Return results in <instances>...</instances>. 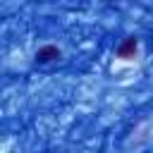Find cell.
<instances>
[{
  "instance_id": "7a4b0ae2",
  "label": "cell",
  "mask_w": 153,
  "mask_h": 153,
  "mask_svg": "<svg viewBox=\"0 0 153 153\" xmlns=\"http://www.w3.org/2000/svg\"><path fill=\"white\" fill-rule=\"evenodd\" d=\"M139 38L136 36H124L120 43H117V48H115V57L117 60H122V62H129V60H134L136 55H139Z\"/></svg>"
},
{
  "instance_id": "6da1fadb",
  "label": "cell",
  "mask_w": 153,
  "mask_h": 153,
  "mask_svg": "<svg viewBox=\"0 0 153 153\" xmlns=\"http://www.w3.org/2000/svg\"><path fill=\"white\" fill-rule=\"evenodd\" d=\"M60 60H62V48L55 43H41L33 50V62L38 67H48V65H55Z\"/></svg>"
}]
</instances>
